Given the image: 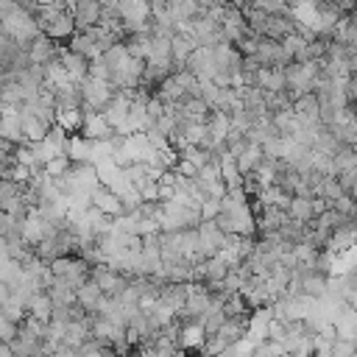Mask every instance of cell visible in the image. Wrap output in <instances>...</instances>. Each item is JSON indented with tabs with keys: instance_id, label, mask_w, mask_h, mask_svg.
I'll return each instance as SVG.
<instances>
[{
	"instance_id": "obj_1",
	"label": "cell",
	"mask_w": 357,
	"mask_h": 357,
	"mask_svg": "<svg viewBox=\"0 0 357 357\" xmlns=\"http://www.w3.org/2000/svg\"><path fill=\"white\" fill-rule=\"evenodd\" d=\"M39 31H42L45 36H50L53 42H67V39L75 33V25H73V14H70L67 8H61V11L50 14L47 20H42V22H39Z\"/></svg>"
},
{
	"instance_id": "obj_2",
	"label": "cell",
	"mask_w": 357,
	"mask_h": 357,
	"mask_svg": "<svg viewBox=\"0 0 357 357\" xmlns=\"http://www.w3.org/2000/svg\"><path fill=\"white\" fill-rule=\"evenodd\" d=\"M59 47H61V42H53L50 36L39 33L28 42V61L31 64H50L59 59Z\"/></svg>"
},
{
	"instance_id": "obj_3",
	"label": "cell",
	"mask_w": 357,
	"mask_h": 357,
	"mask_svg": "<svg viewBox=\"0 0 357 357\" xmlns=\"http://www.w3.org/2000/svg\"><path fill=\"white\" fill-rule=\"evenodd\" d=\"M89 204H92L100 215H106V218H117V215H123V204H120V198H117V192H114L112 187L98 184V187L89 192Z\"/></svg>"
},
{
	"instance_id": "obj_4",
	"label": "cell",
	"mask_w": 357,
	"mask_h": 357,
	"mask_svg": "<svg viewBox=\"0 0 357 357\" xmlns=\"http://www.w3.org/2000/svg\"><path fill=\"white\" fill-rule=\"evenodd\" d=\"M70 14H73L75 31H86V28L98 25V20H100V3L98 0H75L73 8H70Z\"/></svg>"
},
{
	"instance_id": "obj_5",
	"label": "cell",
	"mask_w": 357,
	"mask_h": 357,
	"mask_svg": "<svg viewBox=\"0 0 357 357\" xmlns=\"http://www.w3.org/2000/svg\"><path fill=\"white\" fill-rule=\"evenodd\" d=\"M59 64L64 67V73H67V78H70L73 84H81V81L86 78V67H89V61H86L84 56L67 50V45L59 47Z\"/></svg>"
},
{
	"instance_id": "obj_6",
	"label": "cell",
	"mask_w": 357,
	"mask_h": 357,
	"mask_svg": "<svg viewBox=\"0 0 357 357\" xmlns=\"http://www.w3.org/2000/svg\"><path fill=\"white\" fill-rule=\"evenodd\" d=\"M67 50L84 56L86 61L95 59V56H100V47H98V42H95V36H92L89 31H75V33L67 39Z\"/></svg>"
},
{
	"instance_id": "obj_7",
	"label": "cell",
	"mask_w": 357,
	"mask_h": 357,
	"mask_svg": "<svg viewBox=\"0 0 357 357\" xmlns=\"http://www.w3.org/2000/svg\"><path fill=\"white\" fill-rule=\"evenodd\" d=\"M100 298H103V293H100V287H98L92 279H86V282H81V284L75 287V304H81L89 315L98 310Z\"/></svg>"
},
{
	"instance_id": "obj_8",
	"label": "cell",
	"mask_w": 357,
	"mask_h": 357,
	"mask_svg": "<svg viewBox=\"0 0 357 357\" xmlns=\"http://www.w3.org/2000/svg\"><path fill=\"white\" fill-rule=\"evenodd\" d=\"M25 310H28V315H31V318H36V321L47 324V321H50L53 301H50V296H47L45 290H36V293H31V298H28Z\"/></svg>"
},
{
	"instance_id": "obj_9",
	"label": "cell",
	"mask_w": 357,
	"mask_h": 357,
	"mask_svg": "<svg viewBox=\"0 0 357 357\" xmlns=\"http://www.w3.org/2000/svg\"><path fill=\"white\" fill-rule=\"evenodd\" d=\"M89 151H92V139H86L81 134H70L64 142V153L70 156V162H89Z\"/></svg>"
},
{
	"instance_id": "obj_10",
	"label": "cell",
	"mask_w": 357,
	"mask_h": 357,
	"mask_svg": "<svg viewBox=\"0 0 357 357\" xmlns=\"http://www.w3.org/2000/svg\"><path fill=\"white\" fill-rule=\"evenodd\" d=\"M59 128H64L67 134H78L81 123H84V112L81 109H56V120Z\"/></svg>"
},
{
	"instance_id": "obj_11",
	"label": "cell",
	"mask_w": 357,
	"mask_h": 357,
	"mask_svg": "<svg viewBox=\"0 0 357 357\" xmlns=\"http://www.w3.org/2000/svg\"><path fill=\"white\" fill-rule=\"evenodd\" d=\"M262 162V151H259V145H254V142H248L245 145V151L234 159V165H237V170H240V176H245V173H251L257 165Z\"/></svg>"
},
{
	"instance_id": "obj_12",
	"label": "cell",
	"mask_w": 357,
	"mask_h": 357,
	"mask_svg": "<svg viewBox=\"0 0 357 357\" xmlns=\"http://www.w3.org/2000/svg\"><path fill=\"white\" fill-rule=\"evenodd\" d=\"M287 218L298 220V223H310L312 220V206H310V198H298V195H290V204H287Z\"/></svg>"
},
{
	"instance_id": "obj_13",
	"label": "cell",
	"mask_w": 357,
	"mask_h": 357,
	"mask_svg": "<svg viewBox=\"0 0 357 357\" xmlns=\"http://www.w3.org/2000/svg\"><path fill=\"white\" fill-rule=\"evenodd\" d=\"M70 165H73V162H70V156L61 151V153H56L53 159H47V162L42 165V170H45L50 178H59V176H64V173H67V167H70Z\"/></svg>"
},
{
	"instance_id": "obj_14",
	"label": "cell",
	"mask_w": 357,
	"mask_h": 357,
	"mask_svg": "<svg viewBox=\"0 0 357 357\" xmlns=\"http://www.w3.org/2000/svg\"><path fill=\"white\" fill-rule=\"evenodd\" d=\"M137 192H139V198H142V201H159V181L145 178V181H139V184H137Z\"/></svg>"
},
{
	"instance_id": "obj_15",
	"label": "cell",
	"mask_w": 357,
	"mask_h": 357,
	"mask_svg": "<svg viewBox=\"0 0 357 357\" xmlns=\"http://www.w3.org/2000/svg\"><path fill=\"white\" fill-rule=\"evenodd\" d=\"M14 335H17V324H11V321L0 312V340H3V343H8Z\"/></svg>"
},
{
	"instance_id": "obj_16",
	"label": "cell",
	"mask_w": 357,
	"mask_h": 357,
	"mask_svg": "<svg viewBox=\"0 0 357 357\" xmlns=\"http://www.w3.org/2000/svg\"><path fill=\"white\" fill-rule=\"evenodd\" d=\"M173 170H176V173H181V176H187V178H192V176L198 173V167H195L192 162H187V159H178Z\"/></svg>"
},
{
	"instance_id": "obj_17",
	"label": "cell",
	"mask_w": 357,
	"mask_h": 357,
	"mask_svg": "<svg viewBox=\"0 0 357 357\" xmlns=\"http://www.w3.org/2000/svg\"><path fill=\"white\" fill-rule=\"evenodd\" d=\"M50 357H78V351L75 349H70V346H64V343H59L56 349H53V354Z\"/></svg>"
},
{
	"instance_id": "obj_18",
	"label": "cell",
	"mask_w": 357,
	"mask_h": 357,
	"mask_svg": "<svg viewBox=\"0 0 357 357\" xmlns=\"http://www.w3.org/2000/svg\"><path fill=\"white\" fill-rule=\"evenodd\" d=\"M0 120H3V112H0Z\"/></svg>"
}]
</instances>
